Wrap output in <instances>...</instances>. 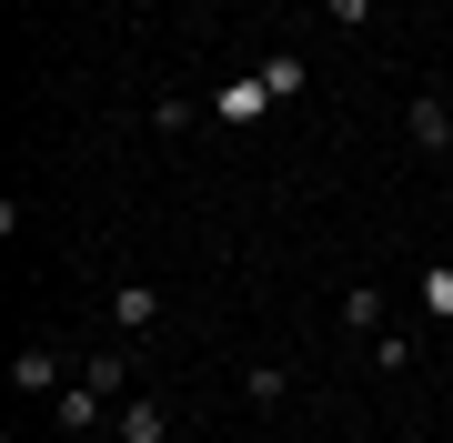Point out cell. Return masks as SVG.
<instances>
[{"label": "cell", "instance_id": "1", "mask_svg": "<svg viewBox=\"0 0 453 443\" xmlns=\"http://www.w3.org/2000/svg\"><path fill=\"white\" fill-rule=\"evenodd\" d=\"M111 403H121V393H111L101 373H71L61 393H50V433H61V443H91V433H101V413H111Z\"/></svg>", "mask_w": 453, "mask_h": 443}, {"label": "cell", "instance_id": "2", "mask_svg": "<svg viewBox=\"0 0 453 443\" xmlns=\"http://www.w3.org/2000/svg\"><path fill=\"white\" fill-rule=\"evenodd\" d=\"M101 312H111V332H151V323H162V293H151V282H111Z\"/></svg>", "mask_w": 453, "mask_h": 443}, {"label": "cell", "instance_id": "3", "mask_svg": "<svg viewBox=\"0 0 453 443\" xmlns=\"http://www.w3.org/2000/svg\"><path fill=\"white\" fill-rule=\"evenodd\" d=\"M172 433V413H162V393H131L121 413H111V443H162Z\"/></svg>", "mask_w": 453, "mask_h": 443}, {"label": "cell", "instance_id": "4", "mask_svg": "<svg viewBox=\"0 0 453 443\" xmlns=\"http://www.w3.org/2000/svg\"><path fill=\"white\" fill-rule=\"evenodd\" d=\"M403 121H413V141H423V151H453V101L413 91V111H403Z\"/></svg>", "mask_w": 453, "mask_h": 443}, {"label": "cell", "instance_id": "5", "mask_svg": "<svg viewBox=\"0 0 453 443\" xmlns=\"http://www.w3.org/2000/svg\"><path fill=\"white\" fill-rule=\"evenodd\" d=\"M262 111H273V91H262V71H252V81H232L222 101H211V121H232V132H242V121H262Z\"/></svg>", "mask_w": 453, "mask_h": 443}, {"label": "cell", "instance_id": "6", "mask_svg": "<svg viewBox=\"0 0 453 443\" xmlns=\"http://www.w3.org/2000/svg\"><path fill=\"white\" fill-rule=\"evenodd\" d=\"M11 383H20V393H61V353H50V343H31V353L11 363Z\"/></svg>", "mask_w": 453, "mask_h": 443}, {"label": "cell", "instance_id": "7", "mask_svg": "<svg viewBox=\"0 0 453 443\" xmlns=\"http://www.w3.org/2000/svg\"><path fill=\"white\" fill-rule=\"evenodd\" d=\"M342 332H363V343L383 332V293H372V282H353V293H342Z\"/></svg>", "mask_w": 453, "mask_h": 443}, {"label": "cell", "instance_id": "8", "mask_svg": "<svg viewBox=\"0 0 453 443\" xmlns=\"http://www.w3.org/2000/svg\"><path fill=\"white\" fill-rule=\"evenodd\" d=\"M282 393H292V373H282V363H252V373H242V403H252V413H273Z\"/></svg>", "mask_w": 453, "mask_h": 443}, {"label": "cell", "instance_id": "9", "mask_svg": "<svg viewBox=\"0 0 453 443\" xmlns=\"http://www.w3.org/2000/svg\"><path fill=\"white\" fill-rule=\"evenodd\" d=\"M303 81H312V71L292 61V50H282V61H262V91H273V101H303Z\"/></svg>", "mask_w": 453, "mask_h": 443}, {"label": "cell", "instance_id": "10", "mask_svg": "<svg viewBox=\"0 0 453 443\" xmlns=\"http://www.w3.org/2000/svg\"><path fill=\"white\" fill-rule=\"evenodd\" d=\"M403 363H413V332L383 323V332H372V373H403Z\"/></svg>", "mask_w": 453, "mask_h": 443}, {"label": "cell", "instance_id": "11", "mask_svg": "<svg viewBox=\"0 0 453 443\" xmlns=\"http://www.w3.org/2000/svg\"><path fill=\"white\" fill-rule=\"evenodd\" d=\"M323 11L342 20V31H372V0H323Z\"/></svg>", "mask_w": 453, "mask_h": 443}, {"label": "cell", "instance_id": "12", "mask_svg": "<svg viewBox=\"0 0 453 443\" xmlns=\"http://www.w3.org/2000/svg\"><path fill=\"white\" fill-rule=\"evenodd\" d=\"M423 312H453V272H434V282H423Z\"/></svg>", "mask_w": 453, "mask_h": 443}]
</instances>
